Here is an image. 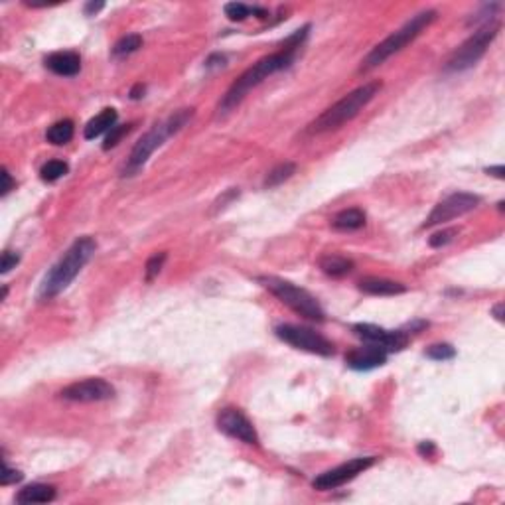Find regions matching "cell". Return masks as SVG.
<instances>
[{"label": "cell", "instance_id": "cell-8", "mask_svg": "<svg viewBox=\"0 0 505 505\" xmlns=\"http://www.w3.org/2000/svg\"><path fill=\"white\" fill-rule=\"evenodd\" d=\"M275 334L285 343L296 347V350L316 353V355H322V357L334 355V343L322 334H318L312 328L296 324H280L275 328Z\"/></svg>", "mask_w": 505, "mask_h": 505}, {"label": "cell", "instance_id": "cell-32", "mask_svg": "<svg viewBox=\"0 0 505 505\" xmlns=\"http://www.w3.org/2000/svg\"><path fill=\"white\" fill-rule=\"evenodd\" d=\"M2 180H4V184H2V196H6L14 188V180H12V176H10V172L6 168H2Z\"/></svg>", "mask_w": 505, "mask_h": 505}, {"label": "cell", "instance_id": "cell-7", "mask_svg": "<svg viewBox=\"0 0 505 505\" xmlns=\"http://www.w3.org/2000/svg\"><path fill=\"white\" fill-rule=\"evenodd\" d=\"M497 32H499V22H496V20L486 22L482 28L474 32V34L450 56L444 69L450 71V73H460V71H466L470 67L476 66L477 61H480L487 52L489 44L496 40Z\"/></svg>", "mask_w": 505, "mask_h": 505}, {"label": "cell", "instance_id": "cell-9", "mask_svg": "<svg viewBox=\"0 0 505 505\" xmlns=\"http://www.w3.org/2000/svg\"><path fill=\"white\" fill-rule=\"evenodd\" d=\"M480 201H482V198L476 194H468V191L452 194L446 200H442L434 206V210L430 211V215L424 221V227H432V225H440V223L462 218V215L476 210Z\"/></svg>", "mask_w": 505, "mask_h": 505}, {"label": "cell", "instance_id": "cell-14", "mask_svg": "<svg viewBox=\"0 0 505 505\" xmlns=\"http://www.w3.org/2000/svg\"><path fill=\"white\" fill-rule=\"evenodd\" d=\"M387 355L389 353L385 352L383 347L367 343V345L352 350V352L347 353L345 355V363H347V367H352L355 372H372L375 367H381V365L387 363Z\"/></svg>", "mask_w": 505, "mask_h": 505}, {"label": "cell", "instance_id": "cell-22", "mask_svg": "<svg viewBox=\"0 0 505 505\" xmlns=\"http://www.w3.org/2000/svg\"><path fill=\"white\" fill-rule=\"evenodd\" d=\"M295 174H296L295 162L278 164V166H275V168L267 174V178H265V188H277V186H280V184H285L286 180H290Z\"/></svg>", "mask_w": 505, "mask_h": 505}, {"label": "cell", "instance_id": "cell-5", "mask_svg": "<svg viewBox=\"0 0 505 505\" xmlns=\"http://www.w3.org/2000/svg\"><path fill=\"white\" fill-rule=\"evenodd\" d=\"M436 16H439L436 10H422L417 16H412L403 28L393 32L389 38L383 40L381 44H377V46L367 54V57L363 59L362 64V71H369L373 67L381 66L383 61H387L391 56L399 54L400 49L405 48V46H409L410 42L417 38V36H420L422 30L429 28L430 24L436 20Z\"/></svg>", "mask_w": 505, "mask_h": 505}, {"label": "cell", "instance_id": "cell-30", "mask_svg": "<svg viewBox=\"0 0 505 505\" xmlns=\"http://www.w3.org/2000/svg\"><path fill=\"white\" fill-rule=\"evenodd\" d=\"M20 263V255L18 253H12V251H4L2 253V265H0V273L6 275L10 273L12 268H16V265Z\"/></svg>", "mask_w": 505, "mask_h": 505}, {"label": "cell", "instance_id": "cell-34", "mask_svg": "<svg viewBox=\"0 0 505 505\" xmlns=\"http://www.w3.org/2000/svg\"><path fill=\"white\" fill-rule=\"evenodd\" d=\"M103 8H105V2H87L83 12H85L87 16H95L97 12Z\"/></svg>", "mask_w": 505, "mask_h": 505}, {"label": "cell", "instance_id": "cell-13", "mask_svg": "<svg viewBox=\"0 0 505 505\" xmlns=\"http://www.w3.org/2000/svg\"><path fill=\"white\" fill-rule=\"evenodd\" d=\"M353 332L357 338H362L363 342L373 343V345H379L387 353L391 352H400L407 347L409 343V334L405 330H385L375 324H355L353 326Z\"/></svg>", "mask_w": 505, "mask_h": 505}, {"label": "cell", "instance_id": "cell-31", "mask_svg": "<svg viewBox=\"0 0 505 505\" xmlns=\"http://www.w3.org/2000/svg\"><path fill=\"white\" fill-rule=\"evenodd\" d=\"M22 477L24 476L20 474L18 470H12V468L6 464V460H4V470H2V476H0V484H2V486H10V484L20 482Z\"/></svg>", "mask_w": 505, "mask_h": 505}, {"label": "cell", "instance_id": "cell-17", "mask_svg": "<svg viewBox=\"0 0 505 505\" xmlns=\"http://www.w3.org/2000/svg\"><path fill=\"white\" fill-rule=\"evenodd\" d=\"M56 499V487L48 484H32L20 489L16 501L18 504H49Z\"/></svg>", "mask_w": 505, "mask_h": 505}, {"label": "cell", "instance_id": "cell-15", "mask_svg": "<svg viewBox=\"0 0 505 505\" xmlns=\"http://www.w3.org/2000/svg\"><path fill=\"white\" fill-rule=\"evenodd\" d=\"M46 67L56 76L73 77L81 69V57L76 52H56L46 57Z\"/></svg>", "mask_w": 505, "mask_h": 505}, {"label": "cell", "instance_id": "cell-11", "mask_svg": "<svg viewBox=\"0 0 505 505\" xmlns=\"http://www.w3.org/2000/svg\"><path fill=\"white\" fill-rule=\"evenodd\" d=\"M59 397L73 403H99L114 397V387L101 377H89L83 381L71 383L59 391Z\"/></svg>", "mask_w": 505, "mask_h": 505}, {"label": "cell", "instance_id": "cell-6", "mask_svg": "<svg viewBox=\"0 0 505 505\" xmlns=\"http://www.w3.org/2000/svg\"><path fill=\"white\" fill-rule=\"evenodd\" d=\"M257 280L267 288L271 295L277 296L283 304L288 306L290 310H295L296 314L304 316V318L314 320V322H324L326 320L324 308L306 288H300L295 283H288L285 278L278 277H259Z\"/></svg>", "mask_w": 505, "mask_h": 505}, {"label": "cell", "instance_id": "cell-4", "mask_svg": "<svg viewBox=\"0 0 505 505\" xmlns=\"http://www.w3.org/2000/svg\"><path fill=\"white\" fill-rule=\"evenodd\" d=\"M191 117H194V109H180L176 113L168 117L162 123L154 124L148 133L144 134L138 143L134 144V148L131 150V156L124 164L123 176H134L136 172L143 168L144 164L148 162V158L153 156V153L156 148H160L170 136H174L176 133H180L186 124L190 123Z\"/></svg>", "mask_w": 505, "mask_h": 505}, {"label": "cell", "instance_id": "cell-35", "mask_svg": "<svg viewBox=\"0 0 505 505\" xmlns=\"http://www.w3.org/2000/svg\"><path fill=\"white\" fill-rule=\"evenodd\" d=\"M486 172L489 174V176H494V178H504V174H505V170H504V166H492V168H486Z\"/></svg>", "mask_w": 505, "mask_h": 505}, {"label": "cell", "instance_id": "cell-33", "mask_svg": "<svg viewBox=\"0 0 505 505\" xmlns=\"http://www.w3.org/2000/svg\"><path fill=\"white\" fill-rule=\"evenodd\" d=\"M436 452V446H434V442H420L419 444V454L420 456H424V458H429V456H432Z\"/></svg>", "mask_w": 505, "mask_h": 505}, {"label": "cell", "instance_id": "cell-25", "mask_svg": "<svg viewBox=\"0 0 505 505\" xmlns=\"http://www.w3.org/2000/svg\"><path fill=\"white\" fill-rule=\"evenodd\" d=\"M424 355L434 362H448V360L456 357V350L450 343H432L430 347H427Z\"/></svg>", "mask_w": 505, "mask_h": 505}, {"label": "cell", "instance_id": "cell-21", "mask_svg": "<svg viewBox=\"0 0 505 505\" xmlns=\"http://www.w3.org/2000/svg\"><path fill=\"white\" fill-rule=\"evenodd\" d=\"M73 133H76L73 123L69 119H64V121H57L49 126L46 138H48V143L56 144V146H64L73 138Z\"/></svg>", "mask_w": 505, "mask_h": 505}, {"label": "cell", "instance_id": "cell-19", "mask_svg": "<svg viewBox=\"0 0 505 505\" xmlns=\"http://www.w3.org/2000/svg\"><path fill=\"white\" fill-rule=\"evenodd\" d=\"M320 268L324 271L328 277H345L353 271V261L345 259L342 255H324L320 259Z\"/></svg>", "mask_w": 505, "mask_h": 505}, {"label": "cell", "instance_id": "cell-18", "mask_svg": "<svg viewBox=\"0 0 505 505\" xmlns=\"http://www.w3.org/2000/svg\"><path fill=\"white\" fill-rule=\"evenodd\" d=\"M114 124H117V111H114V109H103L101 113L93 117V119L85 124L83 136H85L87 141H93L97 136L109 133Z\"/></svg>", "mask_w": 505, "mask_h": 505}, {"label": "cell", "instance_id": "cell-10", "mask_svg": "<svg viewBox=\"0 0 505 505\" xmlns=\"http://www.w3.org/2000/svg\"><path fill=\"white\" fill-rule=\"evenodd\" d=\"M377 462L375 456H365V458H353L350 462H343L340 466L328 470L324 474H320L318 477H314L312 486L320 492H328V489H335V487L343 486L347 482H352L353 477H357L360 474H363L365 470H369Z\"/></svg>", "mask_w": 505, "mask_h": 505}, {"label": "cell", "instance_id": "cell-27", "mask_svg": "<svg viewBox=\"0 0 505 505\" xmlns=\"http://www.w3.org/2000/svg\"><path fill=\"white\" fill-rule=\"evenodd\" d=\"M166 253H154L153 257L146 261V268H144V275H146V280L150 283V280H154V278L160 275V271H162L164 263H166Z\"/></svg>", "mask_w": 505, "mask_h": 505}, {"label": "cell", "instance_id": "cell-36", "mask_svg": "<svg viewBox=\"0 0 505 505\" xmlns=\"http://www.w3.org/2000/svg\"><path fill=\"white\" fill-rule=\"evenodd\" d=\"M492 314L496 316V320L504 322V302H499V304L494 306V308H492Z\"/></svg>", "mask_w": 505, "mask_h": 505}, {"label": "cell", "instance_id": "cell-23", "mask_svg": "<svg viewBox=\"0 0 505 505\" xmlns=\"http://www.w3.org/2000/svg\"><path fill=\"white\" fill-rule=\"evenodd\" d=\"M138 48H143V36H138V34H126V36H123V38L119 40L113 46V56H131V54H134Z\"/></svg>", "mask_w": 505, "mask_h": 505}, {"label": "cell", "instance_id": "cell-1", "mask_svg": "<svg viewBox=\"0 0 505 505\" xmlns=\"http://www.w3.org/2000/svg\"><path fill=\"white\" fill-rule=\"evenodd\" d=\"M295 57V49H283V52H277V54H271V56L259 59L255 66H251L247 71H243V73L237 77V81L229 87L227 93L223 95V99L220 101V107H218L220 114L231 113V111L247 97L251 89L261 85L267 77L275 76L278 71H283L286 67L292 66Z\"/></svg>", "mask_w": 505, "mask_h": 505}, {"label": "cell", "instance_id": "cell-20", "mask_svg": "<svg viewBox=\"0 0 505 505\" xmlns=\"http://www.w3.org/2000/svg\"><path fill=\"white\" fill-rule=\"evenodd\" d=\"M365 225V213L360 208H350V210L340 211L332 220V227L338 231H355Z\"/></svg>", "mask_w": 505, "mask_h": 505}, {"label": "cell", "instance_id": "cell-12", "mask_svg": "<svg viewBox=\"0 0 505 505\" xmlns=\"http://www.w3.org/2000/svg\"><path fill=\"white\" fill-rule=\"evenodd\" d=\"M218 429L231 439H237L249 446H259V434L253 422L239 409L227 407L218 415Z\"/></svg>", "mask_w": 505, "mask_h": 505}, {"label": "cell", "instance_id": "cell-28", "mask_svg": "<svg viewBox=\"0 0 505 505\" xmlns=\"http://www.w3.org/2000/svg\"><path fill=\"white\" fill-rule=\"evenodd\" d=\"M131 131V124H114L113 129L107 133V138H105V144H103V150H111L113 146H117V144L121 143V138H123L124 134Z\"/></svg>", "mask_w": 505, "mask_h": 505}, {"label": "cell", "instance_id": "cell-29", "mask_svg": "<svg viewBox=\"0 0 505 505\" xmlns=\"http://www.w3.org/2000/svg\"><path fill=\"white\" fill-rule=\"evenodd\" d=\"M456 235H458V229H442V231L434 233V235L429 239V245L434 249L446 247V245H450V243L456 239Z\"/></svg>", "mask_w": 505, "mask_h": 505}, {"label": "cell", "instance_id": "cell-2", "mask_svg": "<svg viewBox=\"0 0 505 505\" xmlns=\"http://www.w3.org/2000/svg\"><path fill=\"white\" fill-rule=\"evenodd\" d=\"M97 243L93 237L77 239L76 243L67 249L66 255L49 268L46 278L42 280L38 292L40 300H49V298L59 295L61 290H66L67 286L76 280L77 275L81 273V268L91 261Z\"/></svg>", "mask_w": 505, "mask_h": 505}, {"label": "cell", "instance_id": "cell-24", "mask_svg": "<svg viewBox=\"0 0 505 505\" xmlns=\"http://www.w3.org/2000/svg\"><path fill=\"white\" fill-rule=\"evenodd\" d=\"M67 172H69V166L64 160H49L42 166L40 176L44 182H56L59 178H64Z\"/></svg>", "mask_w": 505, "mask_h": 505}, {"label": "cell", "instance_id": "cell-37", "mask_svg": "<svg viewBox=\"0 0 505 505\" xmlns=\"http://www.w3.org/2000/svg\"><path fill=\"white\" fill-rule=\"evenodd\" d=\"M143 93H144V85H143V83H138V85L133 87V91H131V97H133V99H141V97H143Z\"/></svg>", "mask_w": 505, "mask_h": 505}, {"label": "cell", "instance_id": "cell-16", "mask_svg": "<svg viewBox=\"0 0 505 505\" xmlns=\"http://www.w3.org/2000/svg\"><path fill=\"white\" fill-rule=\"evenodd\" d=\"M360 290L372 296H397L407 292V286L395 283V280H387V278L367 277L360 280Z\"/></svg>", "mask_w": 505, "mask_h": 505}, {"label": "cell", "instance_id": "cell-3", "mask_svg": "<svg viewBox=\"0 0 505 505\" xmlns=\"http://www.w3.org/2000/svg\"><path fill=\"white\" fill-rule=\"evenodd\" d=\"M379 91H381V81H369L365 85L357 87L350 95H345L330 109H326L314 123L308 124V133H330V131L340 129L342 124L350 123L352 119L360 114V111H363L365 107L369 105V101H373V97L377 95Z\"/></svg>", "mask_w": 505, "mask_h": 505}, {"label": "cell", "instance_id": "cell-26", "mask_svg": "<svg viewBox=\"0 0 505 505\" xmlns=\"http://www.w3.org/2000/svg\"><path fill=\"white\" fill-rule=\"evenodd\" d=\"M255 10H257V6H247L243 2H229V4H225V16L233 22H241L251 14H255Z\"/></svg>", "mask_w": 505, "mask_h": 505}]
</instances>
